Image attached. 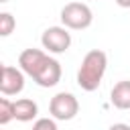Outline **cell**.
Here are the masks:
<instances>
[{"label":"cell","instance_id":"3957f363","mask_svg":"<svg viewBox=\"0 0 130 130\" xmlns=\"http://www.w3.org/2000/svg\"><path fill=\"white\" fill-rule=\"evenodd\" d=\"M79 112V102L73 93L69 91H59L51 98L49 102V114L59 120V122H67V120H73Z\"/></svg>","mask_w":130,"mask_h":130},{"label":"cell","instance_id":"ba28073f","mask_svg":"<svg viewBox=\"0 0 130 130\" xmlns=\"http://www.w3.org/2000/svg\"><path fill=\"white\" fill-rule=\"evenodd\" d=\"M110 102L118 110H130V81L128 79H122L112 87Z\"/></svg>","mask_w":130,"mask_h":130},{"label":"cell","instance_id":"9c48e42d","mask_svg":"<svg viewBox=\"0 0 130 130\" xmlns=\"http://www.w3.org/2000/svg\"><path fill=\"white\" fill-rule=\"evenodd\" d=\"M39 114V106L30 98H20L14 102V120L18 122H32Z\"/></svg>","mask_w":130,"mask_h":130},{"label":"cell","instance_id":"5b68a950","mask_svg":"<svg viewBox=\"0 0 130 130\" xmlns=\"http://www.w3.org/2000/svg\"><path fill=\"white\" fill-rule=\"evenodd\" d=\"M24 71L20 67L12 65H2V75H0V91L2 95H16L24 89Z\"/></svg>","mask_w":130,"mask_h":130},{"label":"cell","instance_id":"7c38bea8","mask_svg":"<svg viewBox=\"0 0 130 130\" xmlns=\"http://www.w3.org/2000/svg\"><path fill=\"white\" fill-rule=\"evenodd\" d=\"M32 130H59V128H57V120L51 116V118H37Z\"/></svg>","mask_w":130,"mask_h":130},{"label":"cell","instance_id":"6da1fadb","mask_svg":"<svg viewBox=\"0 0 130 130\" xmlns=\"http://www.w3.org/2000/svg\"><path fill=\"white\" fill-rule=\"evenodd\" d=\"M106 69H108V55L102 49L87 51L77 69V85L83 91H95L102 85Z\"/></svg>","mask_w":130,"mask_h":130},{"label":"cell","instance_id":"277c9868","mask_svg":"<svg viewBox=\"0 0 130 130\" xmlns=\"http://www.w3.org/2000/svg\"><path fill=\"white\" fill-rule=\"evenodd\" d=\"M41 45L47 53L61 55L71 47V32L67 26H49L41 35Z\"/></svg>","mask_w":130,"mask_h":130},{"label":"cell","instance_id":"9a60e30c","mask_svg":"<svg viewBox=\"0 0 130 130\" xmlns=\"http://www.w3.org/2000/svg\"><path fill=\"white\" fill-rule=\"evenodd\" d=\"M0 2H8V0H0Z\"/></svg>","mask_w":130,"mask_h":130},{"label":"cell","instance_id":"5bb4252c","mask_svg":"<svg viewBox=\"0 0 130 130\" xmlns=\"http://www.w3.org/2000/svg\"><path fill=\"white\" fill-rule=\"evenodd\" d=\"M120 8H130V0H114Z\"/></svg>","mask_w":130,"mask_h":130},{"label":"cell","instance_id":"7a4b0ae2","mask_svg":"<svg viewBox=\"0 0 130 130\" xmlns=\"http://www.w3.org/2000/svg\"><path fill=\"white\" fill-rule=\"evenodd\" d=\"M61 22L69 30H83L91 26L93 22V12L85 2H67L61 8Z\"/></svg>","mask_w":130,"mask_h":130},{"label":"cell","instance_id":"30bf717a","mask_svg":"<svg viewBox=\"0 0 130 130\" xmlns=\"http://www.w3.org/2000/svg\"><path fill=\"white\" fill-rule=\"evenodd\" d=\"M10 120H14V102H10L4 95V98H0V124L6 126Z\"/></svg>","mask_w":130,"mask_h":130},{"label":"cell","instance_id":"8992f818","mask_svg":"<svg viewBox=\"0 0 130 130\" xmlns=\"http://www.w3.org/2000/svg\"><path fill=\"white\" fill-rule=\"evenodd\" d=\"M61 73H63L61 71V63L57 59H53V57H47L45 63L41 65V69L35 73L32 79L41 87H53V85H57L61 81Z\"/></svg>","mask_w":130,"mask_h":130},{"label":"cell","instance_id":"4fadbf2b","mask_svg":"<svg viewBox=\"0 0 130 130\" xmlns=\"http://www.w3.org/2000/svg\"><path fill=\"white\" fill-rule=\"evenodd\" d=\"M108 130H130V124H124V122H118V124H112Z\"/></svg>","mask_w":130,"mask_h":130},{"label":"cell","instance_id":"52a82bcc","mask_svg":"<svg viewBox=\"0 0 130 130\" xmlns=\"http://www.w3.org/2000/svg\"><path fill=\"white\" fill-rule=\"evenodd\" d=\"M47 57H49V55H47V51H43V49H35V47L24 49V51L18 55V67H20L28 77H35V73L41 69V65L45 63Z\"/></svg>","mask_w":130,"mask_h":130},{"label":"cell","instance_id":"8fae6325","mask_svg":"<svg viewBox=\"0 0 130 130\" xmlns=\"http://www.w3.org/2000/svg\"><path fill=\"white\" fill-rule=\"evenodd\" d=\"M16 26V20L10 12H0V37H8Z\"/></svg>","mask_w":130,"mask_h":130}]
</instances>
